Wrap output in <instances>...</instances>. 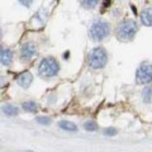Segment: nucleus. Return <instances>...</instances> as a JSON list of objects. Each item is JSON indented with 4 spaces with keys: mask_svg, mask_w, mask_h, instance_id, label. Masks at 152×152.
Masks as SVG:
<instances>
[{
    "mask_svg": "<svg viewBox=\"0 0 152 152\" xmlns=\"http://www.w3.org/2000/svg\"><path fill=\"white\" fill-rule=\"evenodd\" d=\"M138 32V24L133 19H124L119 23V26L117 28V37L118 39L123 42L132 41L134 38L136 33Z\"/></svg>",
    "mask_w": 152,
    "mask_h": 152,
    "instance_id": "1",
    "label": "nucleus"
},
{
    "mask_svg": "<svg viewBox=\"0 0 152 152\" xmlns=\"http://www.w3.org/2000/svg\"><path fill=\"white\" fill-rule=\"evenodd\" d=\"M60 64L55 57H46L41 61L39 67H38V74L42 77H53L58 74Z\"/></svg>",
    "mask_w": 152,
    "mask_h": 152,
    "instance_id": "2",
    "label": "nucleus"
},
{
    "mask_svg": "<svg viewBox=\"0 0 152 152\" xmlns=\"http://www.w3.org/2000/svg\"><path fill=\"white\" fill-rule=\"evenodd\" d=\"M90 37L91 39L95 42H100L103 39L110 34V26L109 23L107 22H103V20H98L93 23V26L90 27Z\"/></svg>",
    "mask_w": 152,
    "mask_h": 152,
    "instance_id": "3",
    "label": "nucleus"
},
{
    "mask_svg": "<svg viewBox=\"0 0 152 152\" xmlns=\"http://www.w3.org/2000/svg\"><path fill=\"white\" fill-rule=\"evenodd\" d=\"M108 62V53L103 47H96L89 55V65L93 69H102Z\"/></svg>",
    "mask_w": 152,
    "mask_h": 152,
    "instance_id": "4",
    "label": "nucleus"
},
{
    "mask_svg": "<svg viewBox=\"0 0 152 152\" xmlns=\"http://www.w3.org/2000/svg\"><path fill=\"white\" fill-rule=\"evenodd\" d=\"M136 80H137V83L141 84V85L150 84L151 80H152V69H151V65H148V64L141 65L140 67L137 69Z\"/></svg>",
    "mask_w": 152,
    "mask_h": 152,
    "instance_id": "5",
    "label": "nucleus"
},
{
    "mask_svg": "<svg viewBox=\"0 0 152 152\" xmlns=\"http://www.w3.org/2000/svg\"><path fill=\"white\" fill-rule=\"evenodd\" d=\"M37 55V47L32 42H27L20 48V58L22 61H29Z\"/></svg>",
    "mask_w": 152,
    "mask_h": 152,
    "instance_id": "6",
    "label": "nucleus"
},
{
    "mask_svg": "<svg viewBox=\"0 0 152 152\" xmlns=\"http://www.w3.org/2000/svg\"><path fill=\"white\" fill-rule=\"evenodd\" d=\"M13 62V51L9 47L0 46V65L9 66Z\"/></svg>",
    "mask_w": 152,
    "mask_h": 152,
    "instance_id": "7",
    "label": "nucleus"
},
{
    "mask_svg": "<svg viewBox=\"0 0 152 152\" xmlns=\"http://www.w3.org/2000/svg\"><path fill=\"white\" fill-rule=\"evenodd\" d=\"M32 83H33V75L31 72H23L18 77V85L22 88H24V89L29 88Z\"/></svg>",
    "mask_w": 152,
    "mask_h": 152,
    "instance_id": "8",
    "label": "nucleus"
},
{
    "mask_svg": "<svg viewBox=\"0 0 152 152\" xmlns=\"http://www.w3.org/2000/svg\"><path fill=\"white\" fill-rule=\"evenodd\" d=\"M141 22L142 24L146 27H151L152 26V15H151V9H145L143 12L141 13Z\"/></svg>",
    "mask_w": 152,
    "mask_h": 152,
    "instance_id": "9",
    "label": "nucleus"
},
{
    "mask_svg": "<svg viewBox=\"0 0 152 152\" xmlns=\"http://www.w3.org/2000/svg\"><path fill=\"white\" fill-rule=\"evenodd\" d=\"M1 110H3V113H5L9 117H14L18 114V108L12 105V104H4L1 107Z\"/></svg>",
    "mask_w": 152,
    "mask_h": 152,
    "instance_id": "10",
    "label": "nucleus"
},
{
    "mask_svg": "<svg viewBox=\"0 0 152 152\" xmlns=\"http://www.w3.org/2000/svg\"><path fill=\"white\" fill-rule=\"evenodd\" d=\"M58 127L61 128V129L64 131H69V132H75L77 131V127H76V124H74V123H71L69 121H61L58 123Z\"/></svg>",
    "mask_w": 152,
    "mask_h": 152,
    "instance_id": "11",
    "label": "nucleus"
},
{
    "mask_svg": "<svg viewBox=\"0 0 152 152\" xmlns=\"http://www.w3.org/2000/svg\"><path fill=\"white\" fill-rule=\"evenodd\" d=\"M23 109H24L26 112H28V113H34L36 110H37V104L34 103V102H32V100H29V102H24L23 103Z\"/></svg>",
    "mask_w": 152,
    "mask_h": 152,
    "instance_id": "12",
    "label": "nucleus"
},
{
    "mask_svg": "<svg viewBox=\"0 0 152 152\" xmlns=\"http://www.w3.org/2000/svg\"><path fill=\"white\" fill-rule=\"evenodd\" d=\"M99 0H81V5L86 9H94L98 5Z\"/></svg>",
    "mask_w": 152,
    "mask_h": 152,
    "instance_id": "13",
    "label": "nucleus"
},
{
    "mask_svg": "<svg viewBox=\"0 0 152 152\" xmlns=\"http://www.w3.org/2000/svg\"><path fill=\"white\" fill-rule=\"evenodd\" d=\"M84 128L86 131H90V132H94V131H96L98 129V124L95 123L94 121H88V122H85L84 123Z\"/></svg>",
    "mask_w": 152,
    "mask_h": 152,
    "instance_id": "14",
    "label": "nucleus"
},
{
    "mask_svg": "<svg viewBox=\"0 0 152 152\" xmlns=\"http://www.w3.org/2000/svg\"><path fill=\"white\" fill-rule=\"evenodd\" d=\"M143 102L146 104H150L151 103V88H146L143 90Z\"/></svg>",
    "mask_w": 152,
    "mask_h": 152,
    "instance_id": "15",
    "label": "nucleus"
},
{
    "mask_svg": "<svg viewBox=\"0 0 152 152\" xmlns=\"http://www.w3.org/2000/svg\"><path fill=\"white\" fill-rule=\"evenodd\" d=\"M37 122L43 126H50L51 124V118L50 117H37Z\"/></svg>",
    "mask_w": 152,
    "mask_h": 152,
    "instance_id": "16",
    "label": "nucleus"
},
{
    "mask_svg": "<svg viewBox=\"0 0 152 152\" xmlns=\"http://www.w3.org/2000/svg\"><path fill=\"white\" fill-rule=\"evenodd\" d=\"M104 134L108 136V137H113V136L117 134V129H115V128H113V127L107 128V129L104 131Z\"/></svg>",
    "mask_w": 152,
    "mask_h": 152,
    "instance_id": "17",
    "label": "nucleus"
},
{
    "mask_svg": "<svg viewBox=\"0 0 152 152\" xmlns=\"http://www.w3.org/2000/svg\"><path fill=\"white\" fill-rule=\"evenodd\" d=\"M33 1H34V0H19V3H20L22 5L27 7V8H29L32 4H33Z\"/></svg>",
    "mask_w": 152,
    "mask_h": 152,
    "instance_id": "18",
    "label": "nucleus"
},
{
    "mask_svg": "<svg viewBox=\"0 0 152 152\" xmlns=\"http://www.w3.org/2000/svg\"><path fill=\"white\" fill-rule=\"evenodd\" d=\"M7 85V79L4 76H0V88H4Z\"/></svg>",
    "mask_w": 152,
    "mask_h": 152,
    "instance_id": "19",
    "label": "nucleus"
},
{
    "mask_svg": "<svg viewBox=\"0 0 152 152\" xmlns=\"http://www.w3.org/2000/svg\"><path fill=\"white\" fill-rule=\"evenodd\" d=\"M110 4H112V0H104V8H109L110 7Z\"/></svg>",
    "mask_w": 152,
    "mask_h": 152,
    "instance_id": "20",
    "label": "nucleus"
},
{
    "mask_svg": "<svg viewBox=\"0 0 152 152\" xmlns=\"http://www.w3.org/2000/svg\"><path fill=\"white\" fill-rule=\"evenodd\" d=\"M69 55H70V52H66V53L64 55V58L66 60V58H69Z\"/></svg>",
    "mask_w": 152,
    "mask_h": 152,
    "instance_id": "21",
    "label": "nucleus"
},
{
    "mask_svg": "<svg viewBox=\"0 0 152 152\" xmlns=\"http://www.w3.org/2000/svg\"><path fill=\"white\" fill-rule=\"evenodd\" d=\"M1 38H3V32H1V28H0V41H1Z\"/></svg>",
    "mask_w": 152,
    "mask_h": 152,
    "instance_id": "22",
    "label": "nucleus"
}]
</instances>
